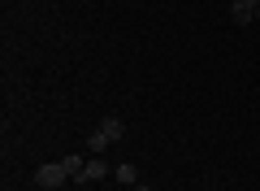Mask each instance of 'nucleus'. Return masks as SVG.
<instances>
[{
    "mask_svg": "<svg viewBox=\"0 0 260 191\" xmlns=\"http://www.w3.org/2000/svg\"><path fill=\"white\" fill-rule=\"evenodd\" d=\"M121 135H126V126H121V118H104L100 126H95V135L87 139V148H91V152H104V148H109V144H117Z\"/></svg>",
    "mask_w": 260,
    "mask_h": 191,
    "instance_id": "f257e3e1",
    "label": "nucleus"
},
{
    "mask_svg": "<svg viewBox=\"0 0 260 191\" xmlns=\"http://www.w3.org/2000/svg\"><path fill=\"white\" fill-rule=\"evenodd\" d=\"M65 178H74V174L65 170V161H52V165H39V170H35V182H39V187H48V191L61 187Z\"/></svg>",
    "mask_w": 260,
    "mask_h": 191,
    "instance_id": "f03ea898",
    "label": "nucleus"
},
{
    "mask_svg": "<svg viewBox=\"0 0 260 191\" xmlns=\"http://www.w3.org/2000/svg\"><path fill=\"white\" fill-rule=\"evenodd\" d=\"M109 174H113V165H109V161H100V156H91V161L83 165V174H78V182H87V187H91V182L109 178Z\"/></svg>",
    "mask_w": 260,
    "mask_h": 191,
    "instance_id": "7ed1b4c3",
    "label": "nucleus"
},
{
    "mask_svg": "<svg viewBox=\"0 0 260 191\" xmlns=\"http://www.w3.org/2000/svg\"><path fill=\"white\" fill-rule=\"evenodd\" d=\"M230 18L239 22V26H251V22H256V5H230Z\"/></svg>",
    "mask_w": 260,
    "mask_h": 191,
    "instance_id": "20e7f679",
    "label": "nucleus"
},
{
    "mask_svg": "<svg viewBox=\"0 0 260 191\" xmlns=\"http://www.w3.org/2000/svg\"><path fill=\"white\" fill-rule=\"evenodd\" d=\"M113 178L126 182V187H135V182H139V170H135V165H117V170H113Z\"/></svg>",
    "mask_w": 260,
    "mask_h": 191,
    "instance_id": "39448f33",
    "label": "nucleus"
},
{
    "mask_svg": "<svg viewBox=\"0 0 260 191\" xmlns=\"http://www.w3.org/2000/svg\"><path fill=\"white\" fill-rule=\"evenodd\" d=\"M130 191H148V187H143V182H135V187H130Z\"/></svg>",
    "mask_w": 260,
    "mask_h": 191,
    "instance_id": "423d86ee",
    "label": "nucleus"
},
{
    "mask_svg": "<svg viewBox=\"0 0 260 191\" xmlns=\"http://www.w3.org/2000/svg\"><path fill=\"white\" fill-rule=\"evenodd\" d=\"M230 5H251V0H230Z\"/></svg>",
    "mask_w": 260,
    "mask_h": 191,
    "instance_id": "0eeeda50",
    "label": "nucleus"
},
{
    "mask_svg": "<svg viewBox=\"0 0 260 191\" xmlns=\"http://www.w3.org/2000/svg\"><path fill=\"white\" fill-rule=\"evenodd\" d=\"M251 5H256V9H260V0H251Z\"/></svg>",
    "mask_w": 260,
    "mask_h": 191,
    "instance_id": "6e6552de",
    "label": "nucleus"
},
{
    "mask_svg": "<svg viewBox=\"0 0 260 191\" xmlns=\"http://www.w3.org/2000/svg\"><path fill=\"white\" fill-rule=\"evenodd\" d=\"M256 22H260V9H256Z\"/></svg>",
    "mask_w": 260,
    "mask_h": 191,
    "instance_id": "1a4fd4ad",
    "label": "nucleus"
}]
</instances>
